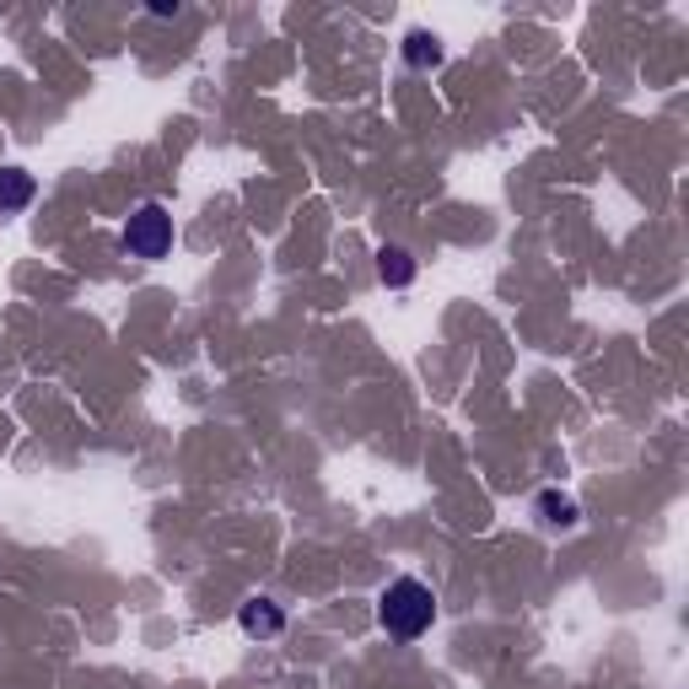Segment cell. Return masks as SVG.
I'll use <instances>...</instances> for the list:
<instances>
[{"label": "cell", "instance_id": "obj_6", "mask_svg": "<svg viewBox=\"0 0 689 689\" xmlns=\"http://www.w3.org/2000/svg\"><path fill=\"white\" fill-rule=\"evenodd\" d=\"M378 280H383V285H394V291H399V285H410V280H414V259L405 254V248H394V243H388V248H378Z\"/></svg>", "mask_w": 689, "mask_h": 689}, {"label": "cell", "instance_id": "obj_7", "mask_svg": "<svg viewBox=\"0 0 689 689\" xmlns=\"http://www.w3.org/2000/svg\"><path fill=\"white\" fill-rule=\"evenodd\" d=\"M539 518H545V528H576V501L571 496H560V490H545L539 496Z\"/></svg>", "mask_w": 689, "mask_h": 689}, {"label": "cell", "instance_id": "obj_3", "mask_svg": "<svg viewBox=\"0 0 689 689\" xmlns=\"http://www.w3.org/2000/svg\"><path fill=\"white\" fill-rule=\"evenodd\" d=\"M238 625H243V636H254V641H270V636H280L285 630V614H280L276 598H248L243 609H238Z\"/></svg>", "mask_w": 689, "mask_h": 689}, {"label": "cell", "instance_id": "obj_5", "mask_svg": "<svg viewBox=\"0 0 689 689\" xmlns=\"http://www.w3.org/2000/svg\"><path fill=\"white\" fill-rule=\"evenodd\" d=\"M405 60H410L414 71H436V65H442V38L425 33V27L405 33Z\"/></svg>", "mask_w": 689, "mask_h": 689}, {"label": "cell", "instance_id": "obj_1", "mask_svg": "<svg viewBox=\"0 0 689 689\" xmlns=\"http://www.w3.org/2000/svg\"><path fill=\"white\" fill-rule=\"evenodd\" d=\"M436 620V592L420 582V576H394L383 592H378V625L394 636V641H420Z\"/></svg>", "mask_w": 689, "mask_h": 689}, {"label": "cell", "instance_id": "obj_2", "mask_svg": "<svg viewBox=\"0 0 689 689\" xmlns=\"http://www.w3.org/2000/svg\"><path fill=\"white\" fill-rule=\"evenodd\" d=\"M119 243H125V254L130 259H167L173 254V210L167 205H156V200H145L130 210V221H125V232H119Z\"/></svg>", "mask_w": 689, "mask_h": 689}, {"label": "cell", "instance_id": "obj_4", "mask_svg": "<svg viewBox=\"0 0 689 689\" xmlns=\"http://www.w3.org/2000/svg\"><path fill=\"white\" fill-rule=\"evenodd\" d=\"M33 194H38V183L27 167H0V210H27Z\"/></svg>", "mask_w": 689, "mask_h": 689}]
</instances>
